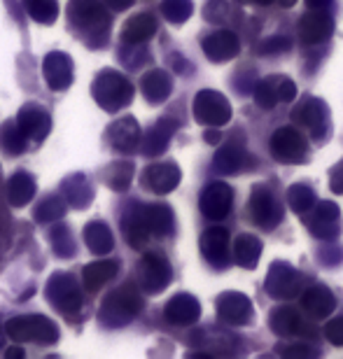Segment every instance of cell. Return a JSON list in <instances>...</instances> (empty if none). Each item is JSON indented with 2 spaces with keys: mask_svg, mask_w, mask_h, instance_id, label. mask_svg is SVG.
<instances>
[{
  "mask_svg": "<svg viewBox=\"0 0 343 359\" xmlns=\"http://www.w3.org/2000/svg\"><path fill=\"white\" fill-rule=\"evenodd\" d=\"M288 40H283V38H276V40H269V45H262L260 47V52L262 54H269V52H276V49H288Z\"/></svg>",
  "mask_w": 343,
  "mask_h": 359,
  "instance_id": "obj_41",
  "label": "cell"
},
{
  "mask_svg": "<svg viewBox=\"0 0 343 359\" xmlns=\"http://www.w3.org/2000/svg\"><path fill=\"white\" fill-rule=\"evenodd\" d=\"M194 114L201 124L222 126L231 117V107L217 91H201L194 100Z\"/></svg>",
  "mask_w": 343,
  "mask_h": 359,
  "instance_id": "obj_7",
  "label": "cell"
},
{
  "mask_svg": "<svg viewBox=\"0 0 343 359\" xmlns=\"http://www.w3.org/2000/svg\"><path fill=\"white\" fill-rule=\"evenodd\" d=\"M133 177V166L131 161H114L105 170V182L108 187H112L114 191H124L128 184H131Z\"/></svg>",
  "mask_w": 343,
  "mask_h": 359,
  "instance_id": "obj_34",
  "label": "cell"
},
{
  "mask_svg": "<svg viewBox=\"0 0 343 359\" xmlns=\"http://www.w3.org/2000/svg\"><path fill=\"white\" fill-rule=\"evenodd\" d=\"M142 301L140 294L135 292V287H119V290L110 292L108 297L103 299V306L98 311V320L103 322L105 327H124L128 325L135 315L140 313Z\"/></svg>",
  "mask_w": 343,
  "mask_h": 359,
  "instance_id": "obj_2",
  "label": "cell"
},
{
  "mask_svg": "<svg viewBox=\"0 0 343 359\" xmlns=\"http://www.w3.org/2000/svg\"><path fill=\"white\" fill-rule=\"evenodd\" d=\"M91 91H94L96 103L108 112H119L133 98L131 82L121 73H117V70H103V73H98Z\"/></svg>",
  "mask_w": 343,
  "mask_h": 359,
  "instance_id": "obj_4",
  "label": "cell"
},
{
  "mask_svg": "<svg viewBox=\"0 0 343 359\" xmlns=\"http://www.w3.org/2000/svg\"><path fill=\"white\" fill-rule=\"evenodd\" d=\"M325 334L334 346H343V318L339 320H332L330 325L325 327Z\"/></svg>",
  "mask_w": 343,
  "mask_h": 359,
  "instance_id": "obj_40",
  "label": "cell"
},
{
  "mask_svg": "<svg viewBox=\"0 0 343 359\" xmlns=\"http://www.w3.org/2000/svg\"><path fill=\"white\" fill-rule=\"evenodd\" d=\"M0 346H3V329H0Z\"/></svg>",
  "mask_w": 343,
  "mask_h": 359,
  "instance_id": "obj_45",
  "label": "cell"
},
{
  "mask_svg": "<svg viewBox=\"0 0 343 359\" xmlns=\"http://www.w3.org/2000/svg\"><path fill=\"white\" fill-rule=\"evenodd\" d=\"M262 245L255 236H241L236 241V259H238L246 269H255L257 259H260Z\"/></svg>",
  "mask_w": 343,
  "mask_h": 359,
  "instance_id": "obj_35",
  "label": "cell"
},
{
  "mask_svg": "<svg viewBox=\"0 0 343 359\" xmlns=\"http://www.w3.org/2000/svg\"><path fill=\"white\" fill-rule=\"evenodd\" d=\"M121 229H124V236L126 241L131 243L133 248H142L147 243V238L152 236L147 226V219H145V208H138L133 205L131 210L124 215V219H121Z\"/></svg>",
  "mask_w": 343,
  "mask_h": 359,
  "instance_id": "obj_18",
  "label": "cell"
},
{
  "mask_svg": "<svg viewBox=\"0 0 343 359\" xmlns=\"http://www.w3.org/2000/svg\"><path fill=\"white\" fill-rule=\"evenodd\" d=\"M203 52L215 63H222L238 54V38L229 31H217L203 40Z\"/></svg>",
  "mask_w": 343,
  "mask_h": 359,
  "instance_id": "obj_19",
  "label": "cell"
},
{
  "mask_svg": "<svg viewBox=\"0 0 343 359\" xmlns=\"http://www.w3.org/2000/svg\"><path fill=\"white\" fill-rule=\"evenodd\" d=\"M297 93V87L288 77H269L267 82L260 84L257 89V103L262 107H274L278 100H292Z\"/></svg>",
  "mask_w": 343,
  "mask_h": 359,
  "instance_id": "obj_14",
  "label": "cell"
},
{
  "mask_svg": "<svg viewBox=\"0 0 343 359\" xmlns=\"http://www.w3.org/2000/svg\"><path fill=\"white\" fill-rule=\"evenodd\" d=\"M17 124H19L21 131L26 133V138L42 140L49 133V128H52V117L47 114L45 107H40L35 103H28V105H24L19 110Z\"/></svg>",
  "mask_w": 343,
  "mask_h": 359,
  "instance_id": "obj_10",
  "label": "cell"
},
{
  "mask_svg": "<svg viewBox=\"0 0 343 359\" xmlns=\"http://www.w3.org/2000/svg\"><path fill=\"white\" fill-rule=\"evenodd\" d=\"M66 208H68L66 196H61V194H54V196H47L38 205V210H35V217H38V222H54V219L63 217Z\"/></svg>",
  "mask_w": 343,
  "mask_h": 359,
  "instance_id": "obj_36",
  "label": "cell"
},
{
  "mask_svg": "<svg viewBox=\"0 0 343 359\" xmlns=\"http://www.w3.org/2000/svg\"><path fill=\"white\" fill-rule=\"evenodd\" d=\"M145 219L152 236H166L173 229V212L166 205H145Z\"/></svg>",
  "mask_w": 343,
  "mask_h": 359,
  "instance_id": "obj_32",
  "label": "cell"
},
{
  "mask_svg": "<svg viewBox=\"0 0 343 359\" xmlns=\"http://www.w3.org/2000/svg\"><path fill=\"white\" fill-rule=\"evenodd\" d=\"M140 89L149 103H161V100L168 98L170 89H173V82H170V77L163 73V70H149V73L142 77Z\"/></svg>",
  "mask_w": 343,
  "mask_h": 359,
  "instance_id": "obj_24",
  "label": "cell"
},
{
  "mask_svg": "<svg viewBox=\"0 0 343 359\" xmlns=\"http://www.w3.org/2000/svg\"><path fill=\"white\" fill-rule=\"evenodd\" d=\"M7 194H10V203L14 208L28 205L31 198L35 196V180L28 173H24V170H19V173H14L10 177V182H7Z\"/></svg>",
  "mask_w": 343,
  "mask_h": 359,
  "instance_id": "obj_25",
  "label": "cell"
},
{
  "mask_svg": "<svg viewBox=\"0 0 343 359\" xmlns=\"http://www.w3.org/2000/svg\"><path fill=\"white\" fill-rule=\"evenodd\" d=\"M26 353L21 348H10V350H5V357L7 359H14V357H24Z\"/></svg>",
  "mask_w": 343,
  "mask_h": 359,
  "instance_id": "obj_43",
  "label": "cell"
},
{
  "mask_svg": "<svg viewBox=\"0 0 343 359\" xmlns=\"http://www.w3.org/2000/svg\"><path fill=\"white\" fill-rule=\"evenodd\" d=\"M161 12H163V17L168 21H173V24H182L184 19H189L191 3L189 0H163Z\"/></svg>",
  "mask_w": 343,
  "mask_h": 359,
  "instance_id": "obj_38",
  "label": "cell"
},
{
  "mask_svg": "<svg viewBox=\"0 0 343 359\" xmlns=\"http://www.w3.org/2000/svg\"><path fill=\"white\" fill-rule=\"evenodd\" d=\"M175 121H170V119H161V121H156V124L149 128V133L145 135V145H142V149H145V154L149 156H154V154H159L166 149L168 145V140H170V135H173L175 131Z\"/></svg>",
  "mask_w": 343,
  "mask_h": 359,
  "instance_id": "obj_27",
  "label": "cell"
},
{
  "mask_svg": "<svg viewBox=\"0 0 343 359\" xmlns=\"http://www.w3.org/2000/svg\"><path fill=\"white\" fill-rule=\"evenodd\" d=\"M271 149H274L278 161L299 163V161H304L306 142L295 128H281V131H276L274 140H271Z\"/></svg>",
  "mask_w": 343,
  "mask_h": 359,
  "instance_id": "obj_9",
  "label": "cell"
},
{
  "mask_svg": "<svg viewBox=\"0 0 343 359\" xmlns=\"http://www.w3.org/2000/svg\"><path fill=\"white\" fill-rule=\"evenodd\" d=\"M140 287L147 294H159L161 290H166L170 283V266L168 259L156 252H147L140 262Z\"/></svg>",
  "mask_w": 343,
  "mask_h": 359,
  "instance_id": "obj_6",
  "label": "cell"
},
{
  "mask_svg": "<svg viewBox=\"0 0 343 359\" xmlns=\"http://www.w3.org/2000/svg\"><path fill=\"white\" fill-rule=\"evenodd\" d=\"M217 313L220 318L231 322V325H246L253 315V308H250V301L243 297V294H222L217 299Z\"/></svg>",
  "mask_w": 343,
  "mask_h": 359,
  "instance_id": "obj_17",
  "label": "cell"
},
{
  "mask_svg": "<svg viewBox=\"0 0 343 359\" xmlns=\"http://www.w3.org/2000/svg\"><path fill=\"white\" fill-rule=\"evenodd\" d=\"M42 73H45L49 89L63 91L73 84V61L63 52H52L42 63Z\"/></svg>",
  "mask_w": 343,
  "mask_h": 359,
  "instance_id": "obj_8",
  "label": "cell"
},
{
  "mask_svg": "<svg viewBox=\"0 0 343 359\" xmlns=\"http://www.w3.org/2000/svg\"><path fill=\"white\" fill-rule=\"evenodd\" d=\"M203 257L215 266H224L229 262V236L224 229H210L201 238Z\"/></svg>",
  "mask_w": 343,
  "mask_h": 359,
  "instance_id": "obj_21",
  "label": "cell"
},
{
  "mask_svg": "<svg viewBox=\"0 0 343 359\" xmlns=\"http://www.w3.org/2000/svg\"><path fill=\"white\" fill-rule=\"evenodd\" d=\"M63 196H66L68 205L73 208H84L94 196V191H91V184L89 180L84 175H73L68 177L66 182H63Z\"/></svg>",
  "mask_w": 343,
  "mask_h": 359,
  "instance_id": "obj_28",
  "label": "cell"
},
{
  "mask_svg": "<svg viewBox=\"0 0 343 359\" xmlns=\"http://www.w3.org/2000/svg\"><path fill=\"white\" fill-rule=\"evenodd\" d=\"M28 17L38 24H54L59 17V3L56 0H24Z\"/></svg>",
  "mask_w": 343,
  "mask_h": 359,
  "instance_id": "obj_33",
  "label": "cell"
},
{
  "mask_svg": "<svg viewBox=\"0 0 343 359\" xmlns=\"http://www.w3.org/2000/svg\"><path fill=\"white\" fill-rule=\"evenodd\" d=\"M156 33V21L152 14L142 12V14H135L126 21L124 31H121V40L126 45H140V42L149 40L152 35Z\"/></svg>",
  "mask_w": 343,
  "mask_h": 359,
  "instance_id": "obj_22",
  "label": "cell"
},
{
  "mask_svg": "<svg viewBox=\"0 0 343 359\" xmlns=\"http://www.w3.org/2000/svg\"><path fill=\"white\" fill-rule=\"evenodd\" d=\"M52 245H54V252L59 257H73V252H75L73 236H70L66 226L52 229Z\"/></svg>",
  "mask_w": 343,
  "mask_h": 359,
  "instance_id": "obj_39",
  "label": "cell"
},
{
  "mask_svg": "<svg viewBox=\"0 0 343 359\" xmlns=\"http://www.w3.org/2000/svg\"><path fill=\"white\" fill-rule=\"evenodd\" d=\"M271 327H274V332H278L281 336H285V334H304L302 318H299L295 308H290V306L276 308L274 315H271Z\"/></svg>",
  "mask_w": 343,
  "mask_h": 359,
  "instance_id": "obj_30",
  "label": "cell"
},
{
  "mask_svg": "<svg viewBox=\"0 0 343 359\" xmlns=\"http://www.w3.org/2000/svg\"><path fill=\"white\" fill-rule=\"evenodd\" d=\"M26 133L21 131L17 121H5L3 126H0V147L5 149L7 154H21L26 149Z\"/></svg>",
  "mask_w": 343,
  "mask_h": 359,
  "instance_id": "obj_31",
  "label": "cell"
},
{
  "mask_svg": "<svg viewBox=\"0 0 343 359\" xmlns=\"http://www.w3.org/2000/svg\"><path fill=\"white\" fill-rule=\"evenodd\" d=\"M243 163H246V154L238 152L236 147L222 149V152L217 154V159H215V166L222 170V173H236V170L243 168Z\"/></svg>",
  "mask_w": 343,
  "mask_h": 359,
  "instance_id": "obj_37",
  "label": "cell"
},
{
  "mask_svg": "<svg viewBox=\"0 0 343 359\" xmlns=\"http://www.w3.org/2000/svg\"><path fill=\"white\" fill-rule=\"evenodd\" d=\"M250 212H253V219L262 226H274L278 217H281V210H278V203L271 196L269 189L264 187H257L253 198H250Z\"/></svg>",
  "mask_w": 343,
  "mask_h": 359,
  "instance_id": "obj_16",
  "label": "cell"
},
{
  "mask_svg": "<svg viewBox=\"0 0 343 359\" xmlns=\"http://www.w3.org/2000/svg\"><path fill=\"white\" fill-rule=\"evenodd\" d=\"M180 182V170L175 163H154L142 173V187H147L154 194H168L173 191Z\"/></svg>",
  "mask_w": 343,
  "mask_h": 359,
  "instance_id": "obj_11",
  "label": "cell"
},
{
  "mask_svg": "<svg viewBox=\"0 0 343 359\" xmlns=\"http://www.w3.org/2000/svg\"><path fill=\"white\" fill-rule=\"evenodd\" d=\"M295 3H297V0H281V5H283V7H292Z\"/></svg>",
  "mask_w": 343,
  "mask_h": 359,
  "instance_id": "obj_44",
  "label": "cell"
},
{
  "mask_svg": "<svg viewBox=\"0 0 343 359\" xmlns=\"http://www.w3.org/2000/svg\"><path fill=\"white\" fill-rule=\"evenodd\" d=\"M332 19L325 12H309L306 17H302V40L306 45H318V42L327 40L332 35Z\"/></svg>",
  "mask_w": 343,
  "mask_h": 359,
  "instance_id": "obj_20",
  "label": "cell"
},
{
  "mask_svg": "<svg viewBox=\"0 0 343 359\" xmlns=\"http://www.w3.org/2000/svg\"><path fill=\"white\" fill-rule=\"evenodd\" d=\"M199 313H201V308H199L196 299L189 297V294H177L168 301L166 311V320L170 325H177V327H184V325H191V322L199 320Z\"/></svg>",
  "mask_w": 343,
  "mask_h": 359,
  "instance_id": "obj_15",
  "label": "cell"
},
{
  "mask_svg": "<svg viewBox=\"0 0 343 359\" xmlns=\"http://www.w3.org/2000/svg\"><path fill=\"white\" fill-rule=\"evenodd\" d=\"M68 21L91 47H101L110 35V14L98 0H70Z\"/></svg>",
  "mask_w": 343,
  "mask_h": 359,
  "instance_id": "obj_1",
  "label": "cell"
},
{
  "mask_svg": "<svg viewBox=\"0 0 343 359\" xmlns=\"http://www.w3.org/2000/svg\"><path fill=\"white\" fill-rule=\"evenodd\" d=\"M119 271V264L117 262H94L89 264V266H84L82 271V278H84V290L89 292H96L101 290L105 283H110V280L117 276Z\"/></svg>",
  "mask_w": 343,
  "mask_h": 359,
  "instance_id": "obj_23",
  "label": "cell"
},
{
  "mask_svg": "<svg viewBox=\"0 0 343 359\" xmlns=\"http://www.w3.org/2000/svg\"><path fill=\"white\" fill-rule=\"evenodd\" d=\"M231 198L234 194L227 184H210L206 187L203 196H201V210L206 217L210 219H222L231 210Z\"/></svg>",
  "mask_w": 343,
  "mask_h": 359,
  "instance_id": "obj_13",
  "label": "cell"
},
{
  "mask_svg": "<svg viewBox=\"0 0 343 359\" xmlns=\"http://www.w3.org/2000/svg\"><path fill=\"white\" fill-rule=\"evenodd\" d=\"M108 140L112 149H117L121 154H131L135 147H138L140 140V128L138 121L131 117H121L108 128Z\"/></svg>",
  "mask_w": 343,
  "mask_h": 359,
  "instance_id": "obj_12",
  "label": "cell"
},
{
  "mask_svg": "<svg viewBox=\"0 0 343 359\" xmlns=\"http://www.w3.org/2000/svg\"><path fill=\"white\" fill-rule=\"evenodd\" d=\"M84 241H87L89 250L94 255H108L114 245L110 229L103 222H91V224H87V229H84Z\"/></svg>",
  "mask_w": 343,
  "mask_h": 359,
  "instance_id": "obj_29",
  "label": "cell"
},
{
  "mask_svg": "<svg viewBox=\"0 0 343 359\" xmlns=\"http://www.w3.org/2000/svg\"><path fill=\"white\" fill-rule=\"evenodd\" d=\"M133 3H135V0H105V5H108L110 10H114V12L126 10V7H131Z\"/></svg>",
  "mask_w": 343,
  "mask_h": 359,
  "instance_id": "obj_42",
  "label": "cell"
},
{
  "mask_svg": "<svg viewBox=\"0 0 343 359\" xmlns=\"http://www.w3.org/2000/svg\"><path fill=\"white\" fill-rule=\"evenodd\" d=\"M47 299L63 315H73L82 308V292L68 273H54L47 285Z\"/></svg>",
  "mask_w": 343,
  "mask_h": 359,
  "instance_id": "obj_5",
  "label": "cell"
},
{
  "mask_svg": "<svg viewBox=\"0 0 343 359\" xmlns=\"http://www.w3.org/2000/svg\"><path fill=\"white\" fill-rule=\"evenodd\" d=\"M5 334L17 343H47L59 341V329L54 322H49L45 315H19L5 322Z\"/></svg>",
  "mask_w": 343,
  "mask_h": 359,
  "instance_id": "obj_3",
  "label": "cell"
},
{
  "mask_svg": "<svg viewBox=\"0 0 343 359\" xmlns=\"http://www.w3.org/2000/svg\"><path fill=\"white\" fill-rule=\"evenodd\" d=\"M302 306L304 311L313 315V318H325V315L332 313L334 308V297L327 287H313L302 297Z\"/></svg>",
  "mask_w": 343,
  "mask_h": 359,
  "instance_id": "obj_26",
  "label": "cell"
}]
</instances>
